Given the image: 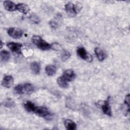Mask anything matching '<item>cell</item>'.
<instances>
[{
    "mask_svg": "<svg viewBox=\"0 0 130 130\" xmlns=\"http://www.w3.org/2000/svg\"><path fill=\"white\" fill-rule=\"evenodd\" d=\"M24 93L31 94L34 91V87L30 83H25L23 84Z\"/></svg>",
    "mask_w": 130,
    "mask_h": 130,
    "instance_id": "obj_17",
    "label": "cell"
},
{
    "mask_svg": "<svg viewBox=\"0 0 130 130\" xmlns=\"http://www.w3.org/2000/svg\"><path fill=\"white\" fill-rule=\"evenodd\" d=\"M77 53L82 59L88 61H92L91 56L88 53L87 51L83 47H79L77 50Z\"/></svg>",
    "mask_w": 130,
    "mask_h": 130,
    "instance_id": "obj_5",
    "label": "cell"
},
{
    "mask_svg": "<svg viewBox=\"0 0 130 130\" xmlns=\"http://www.w3.org/2000/svg\"><path fill=\"white\" fill-rule=\"evenodd\" d=\"M30 70L31 72L35 74H38L41 70V67L40 64L37 62H33L30 64Z\"/></svg>",
    "mask_w": 130,
    "mask_h": 130,
    "instance_id": "obj_15",
    "label": "cell"
},
{
    "mask_svg": "<svg viewBox=\"0 0 130 130\" xmlns=\"http://www.w3.org/2000/svg\"><path fill=\"white\" fill-rule=\"evenodd\" d=\"M94 52H95V54L99 61H102L105 59L106 54L103 51V50H102L101 49H100L98 47H96L94 49Z\"/></svg>",
    "mask_w": 130,
    "mask_h": 130,
    "instance_id": "obj_12",
    "label": "cell"
},
{
    "mask_svg": "<svg viewBox=\"0 0 130 130\" xmlns=\"http://www.w3.org/2000/svg\"><path fill=\"white\" fill-rule=\"evenodd\" d=\"M17 10L23 14H26L30 9L27 5L23 3H19L17 5Z\"/></svg>",
    "mask_w": 130,
    "mask_h": 130,
    "instance_id": "obj_11",
    "label": "cell"
},
{
    "mask_svg": "<svg viewBox=\"0 0 130 130\" xmlns=\"http://www.w3.org/2000/svg\"><path fill=\"white\" fill-rule=\"evenodd\" d=\"M49 24L50 26L53 28H56L57 27V25H58L57 23L54 20L50 21L49 22Z\"/></svg>",
    "mask_w": 130,
    "mask_h": 130,
    "instance_id": "obj_24",
    "label": "cell"
},
{
    "mask_svg": "<svg viewBox=\"0 0 130 130\" xmlns=\"http://www.w3.org/2000/svg\"><path fill=\"white\" fill-rule=\"evenodd\" d=\"M62 76L68 82H71L74 80L76 75L73 70L71 69H68L63 72Z\"/></svg>",
    "mask_w": 130,
    "mask_h": 130,
    "instance_id": "obj_7",
    "label": "cell"
},
{
    "mask_svg": "<svg viewBox=\"0 0 130 130\" xmlns=\"http://www.w3.org/2000/svg\"><path fill=\"white\" fill-rule=\"evenodd\" d=\"M124 104L126 105V106H127L128 108L129 107V95L127 94L124 100Z\"/></svg>",
    "mask_w": 130,
    "mask_h": 130,
    "instance_id": "obj_25",
    "label": "cell"
},
{
    "mask_svg": "<svg viewBox=\"0 0 130 130\" xmlns=\"http://www.w3.org/2000/svg\"><path fill=\"white\" fill-rule=\"evenodd\" d=\"M14 91L17 94H24L23 84H18L16 85L14 88Z\"/></svg>",
    "mask_w": 130,
    "mask_h": 130,
    "instance_id": "obj_20",
    "label": "cell"
},
{
    "mask_svg": "<svg viewBox=\"0 0 130 130\" xmlns=\"http://www.w3.org/2000/svg\"><path fill=\"white\" fill-rule=\"evenodd\" d=\"M32 42L40 49L42 50H47L51 48V45L38 36H33L32 38Z\"/></svg>",
    "mask_w": 130,
    "mask_h": 130,
    "instance_id": "obj_2",
    "label": "cell"
},
{
    "mask_svg": "<svg viewBox=\"0 0 130 130\" xmlns=\"http://www.w3.org/2000/svg\"><path fill=\"white\" fill-rule=\"evenodd\" d=\"M102 109L103 113L109 116L112 115L111 109L109 103V99L108 98L107 100L105 101L102 105Z\"/></svg>",
    "mask_w": 130,
    "mask_h": 130,
    "instance_id": "obj_9",
    "label": "cell"
},
{
    "mask_svg": "<svg viewBox=\"0 0 130 130\" xmlns=\"http://www.w3.org/2000/svg\"><path fill=\"white\" fill-rule=\"evenodd\" d=\"M8 34L12 38L17 39L20 38L22 36V31L19 28L16 27H10L7 30Z\"/></svg>",
    "mask_w": 130,
    "mask_h": 130,
    "instance_id": "obj_4",
    "label": "cell"
},
{
    "mask_svg": "<svg viewBox=\"0 0 130 130\" xmlns=\"http://www.w3.org/2000/svg\"><path fill=\"white\" fill-rule=\"evenodd\" d=\"M10 57V53L8 51L3 50L1 52V60L3 61H8Z\"/></svg>",
    "mask_w": 130,
    "mask_h": 130,
    "instance_id": "obj_19",
    "label": "cell"
},
{
    "mask_svg": "<svg viewBox=\"0 0 130 130\" xmlns=\"http://www.w3.org/2000/svg\"><path fill=\"white\" fill-rule=\"evenodd\" d=\"M7 47L13 52L20 53L22 48V44L18 43L9 42L7 43Z\"/></svg>",
    "mask_w": 130,
    "mask_h": 130,
    "instance_id": "obj_6",
    "label": "cell"
},
{
    "mask_svg": "<svg viewBox=\"0 0 130 130\" xmlns=\"http://www.w3.org/2000/svg\"><path fill=\"white\" fill-rule=\"evenodd\" d=\"M3 105L7 108H12L14 107L15 103L11 99H7L3 102Z\"/></svg>",
    "mask_w": 130,
    "mask_h": 130,
    "instance_id": "obj_21",
    "label": "cell"
},
{
    "mask_svg": "<svg viewBox=\"0 0 130 130\" xmlns=\"http://www.w3.org/2000/svg\"><path fill=\"white\" fill-rule=\"evenodd\" d=\"M34 113L40 117L47 118L48 119H49L51 117L50 113L46 108L44 107H36Z\"/></svg>",
    "mask_w": 130,
    "mask_h": 130,
    "instance_id": "obj_3",
    "label": "cell"
},
{
    "mask_svg": "<svg viewBox=\"0 0 130 130\" xmlns=\"http://www.w3.org/2000/svg\"><path fill=\"white\" fill-rule=\"evenodd\" d=\"M65 127L69 130H75L76 129V124L70 119H67L64 122Z\"/></svg>",
    "mask_w": 130,
    "mask_h": 130,
    "instance_id": "obj_13",
    "label": "cell"
},
{
    "mask_svg": "<svg viewBox=\"0 0 130 130\" xmlns=\"http://www.w3.org/2000/svg\"><path fill=\"white\" fill-rule=\"evenodd\" d=\"M24 106L25 110L29 112H34L36 108V106L35 105V104L30 101H27L26 103H25Z\"/></svg>",
    "mask_w": 130,
    "mask_h": 130,
    "instance_id": "obj_18",
    "label": "cell"
},
{
    "mask_svg": "<svg viewBox=\"0 0 130 130\" xmlns=\"http://www.w3.org/2000/svg\"><path fill=\"white\" fill-rule=\"evenodd\" d=\"M68 82L66 79L62 76L59 77L57 80V83L58 85L62 88H67L69 86Z\"/></svg>",
    "mask_w": 130,
    "mask_h": 130,
    "instance_id": "obj_14",
    "label": "cell"
},
{
    "mask_svg": "<svg viewBox=\"0 0 130 130\" xmlns=\"http://www.w3.org/2000/svg\"><path fill=\"white\" fill-rule=\"evenodd\" d=\"M1 48H2V46H3V42H2V41H1Z\"/></svg>",
    "mask_w": 130,
    "mask_h": 130,
    "instance_id": "obj_26",
    "label": "cell"
},
{
    "mask_svg": "<svg viewBox=\"0 0 130 130\" xmlns=\"http://www.w3.org/2000/svg\"><path fill=\"white\" fill-rule=\"evenodd\" d=\"M14 79L12 76L10 75L5 76L2 81V84L6 88H10L13 84Z\"/></svg>",
    "mask_w": 130,
    "mask_h": 130,
    "instance_id": "obj_8",
    "label": "cell"
},
{
    "mask_svg": "<svg viewBox=\"0 0 130 130\" xmlns=\"http://www.w3.org/2000/svg\"><path fill=\"white\" fill-rule=\"evenodd\" d=\"M4 6L5 9L9 11H15V10H17V5L11 1H4Z\"/></svg>",
    "mask_w": 130,
    "mask_h": 130,
    "instance_id": "obj_10",
    "label": "cell"
},
{
    "mask_svg": "<svg viewBox=\"0 0 130 130\" xmlns=\"http://www.w3.org/2000/svg\"><path fill=\"white\" fill-rule=\"evenodd\" d=\"M56 71V67L53 65H48L45 68V72L49 76L54 75Z\"/></svg>",
    "mask_w": 130,
    "mask_h": 130,
    "instance_id": "obj_16",
    "label": "cell"
},
{
    "mask_svg": "<svg viewBox=\"0 0 130 130\" xmlns=\"http://www.w3.org/2000/svg\"><path fill=\"white\" fill-rule=\"evenodd\" d=\"M65 10L67 13L71 16H75L78 13L82 8V5L80 3L75 4L72 3H68L65 5Z\"/></svg>",
    "mask_w": 130,
    "mask_h": 130,
    "instance_id": "obj_1",
    "label": "cell"
},
{
    "mask_svg": "<svg viewBox=\"0 0 130 130\" xmlns=\"http://www.w3.org/2000/svg\"><path fill=\"white\" fill-rule=\"evenodd\" d=\"M70 56H71V54L69 51L67 50H63L62 52L61 58L63 61H65L67 60H68L70 57Z\"/></svg>",
    "mask_w": 130,
    "mask_h": 130,
    "instance_id": "obj_22",
    "label": "cell"
},
{
    "mask_svg": "<svg viewBox=\"0 0 130 130\" xmlns=\"http://www.w3.org/2000/svg\"><path fill=\"white\" fill-rule=\"evenodd\" d=\"M29 20L30 21H31L32 23H35V24H38L40 22V20L39 18L35 15H31L29 17Z\"/></svg>",
    "mask_w": 130,
    "mask_h": 130,
    "instance_id": "obj_23",
    "label": "cell"
}]
</instances>
